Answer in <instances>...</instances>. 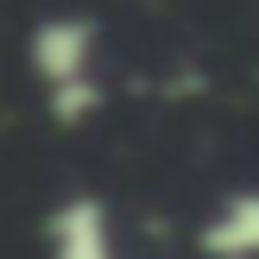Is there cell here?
<instances>
[{
  "label": "cell",
  "instance_id": "4",
  "mask_svg": "<svg viewBox=\"0 0 259 259\" xmlns=\"http://www.w3.org/2000/svg\"><path fill=\"white\" fill-rule=\"evenodd\" d=\"M101 108H108L101 76H89V82H63V89H45V114H51L57 126H89V120H101Z\"/></svg>",
  "mask_w": 259,
  "mask_h": 259
},
{
  "label": "cell",
  "instance_id": "1",
  "mask_svg": "<svg viewBox=\"0 0 259 259\" xmlns=\"http://www.w3.org/2000/svg\"><path fill=\"white\" fill-rule=\"evenodd\" d=\"M25 63H32L38 89H63V82H89L101 76V25L89 13H51L32 25L25 38Z\"/></svg>",
  "mask_w": 259,
  "mask_h": 259
},
{
  "label": "cell",
  "instance_id": "2",
  "mask_svg": "<svg viewBox=\"0 0 259 259\" xmlns=\"http://www.w3.org/2000/svg\"><path fill=\"white\" fill-rule=\"evenodd\" d=\"M45 259H120L114 215L95 190H76L45 215Z\"/></svg>",
  "mask_w": 259,
  "mask_h": 259
},
{
  "label": "cell",
  "instance_id": "3",
  "mask_svg": "<svg viewBox=\"0 0 259 259\" xmlns=\"http://www.w3.org/2000/svg\"><path fill=\"white\" fill-rule=\"evenodd\" d=\"M196 259H259V190H228L202 215Z\"/></svg>",
  "mask_w": 259,
  "mask_h": 259
}]
</instances>
